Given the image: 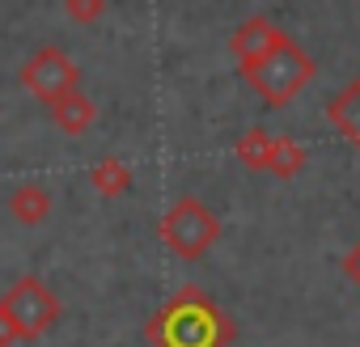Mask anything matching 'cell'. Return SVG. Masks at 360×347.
<instances>
[{"mask_svg": "<svg viewBox=\"0 0 360 347\" xmlns=\"http://www.w3.org/2000/svg\"><path fill=\"white\" fill-rule=\"evenodd\" d=\"M314 72H318V64L305 55V47H297L288 34L263 55V60H255L250 68H242V77L255 85V93L267 102V106H288L309 81H314Z\"/></svg>", "mask_w": 360, "mask_h": 347, "instance_id": "cell-1", "label": "cell"}, {"mask_svg": "<svg viewBox=\"0 0 360 347\" xmlns=\"http://www.w3.org/2000/svg\"><path fill=\"white\" fill-rule=\"evenodd\" d=\"M221 237V221L208 204H200L195 195H183L165 216H161V242L178 254V258H204Z\"/></svg>", "mask_w": 360, "mask_h": 347, "instance_id": "cell-2", "label": "cell"}, {"mask_svg": "<svg viewBox=\"0 0 360 347\" xmlns=\"http://www.w3.org/2000/svg\"><path fill=\"white\" fill-rule=\"evenodd\" d=\"M157 326H165V347H221L229 339L225 317L208 301H200L195 288H187L178 296Z\"/></svg>", "mask_w": 360, "mask_h": 347, "instance_id": "cell-3", "label": "cell"}, {"mask_svg": "<svg viewBox=\"0 0 360 347\" xmlns=\"http://www.w3.org/2000/svg\"><path fill=\"white\" fill-rule=\"evenodd\" d=\"M0 309L9 313V322L18 326V339H43L56 322H60V296L39 280V275H22L18 284H9V292L0 296Z\"/></svg>", "mask_w": 360, "mask_h": 347, "instance_id": "cell-4", "label": "cell"}, {"mask_svg": "<svg viewBox=\"0 0 360 347\" xmlns=\"http://www.w3.org/2000/svg\"><path fill=\"white\" fill-rule=\"evenodd\" d=\"M72 85H81V72H77V64H72L60 47H39V51L22 64V89L34 93L39 102H51L56 93H64V89H72Z\"/></svg>", "mask_w": 360, "mask_h": 347, "instance_id": "cell-5", "label": "cell"}, {"mask_svg": "<svg viewBox=\"0 0 360 347\" xmlns=\"http://www.w3.org/2000/svg\"><path fill=\"white\" fill-rule=\"evenodd\" d=\"M47 110H51V123H56L64 136H85V131L98 123V106H94V98H89L81 85L56 93V98L47 102Z\"/></svg>", "mask_w": 360, "mask_h": 347, "instance_id": "cell-6", "label": "cell"}, {"mask_svg": "<svg viewBox=\"0 0 360 347\" xmlns=\"http://www.w3.org/2000/svg\"><path fill=\"white\" fill-rule=\"evenodd\" d=\"M280 39H284V30H280L276 22H267V18H250V22H242L238 34L229 39V51H233L238 68H250V64L263 60Z\"/></svg>", "mask_w": 360, "mask_h": 347, "instance_id": "cell-7", "label": "cell"}, {"mask_svg": "<svg viewBox=\"0 0 360 347\" xmlns=\"http://www.w3.org/2000/svg\"><path fill=\"white\" fill-rule=\"evenodd\" d=\"M326 123H330L352 148H360V77H356L352 85H343V89L326 102Z\"/></svg>", "mask_w": 360, "mask_h": 347, "instance_id": "cell-8", "label": "cell"}, {"mask_svg": "<svg viewBox=\"0 0 360 347\" xmlns=\"http://www.w3.org/2000/svg\"><path fill=\"white\" fill-rule=\"evenodd\" d=\"M9 216H13L18 225H26V229H39V225L51 216V191L39 187V183L18 187V191L9 195Z\"/></svg>", "mask_w": 360, "mask_h": 347, "instance_id": "cell-9", "label": "cell"}, {"mask_svg": "<svg viewBox=\"0 0 360 347\" xmlns=\"http://www.w3.org/2000/svg\"><path fill=\"white\" fill-rule=\"evenodd\" d=\"M305 157H309V152H305V144H301V140H292V136H276V140H271L267 169L276 174V178H284V183H288V178H297V174L305 169Z\"/></svg>", "mask_w": 360, "mask_h": 347, "instance_id": "cell-10", "label": "cell"}, {"mask_svg": "<svg viewBox=\"0 0 360 347\" xmlns=\"http://www.w3.org/2000/svg\"><path fill=\"white\" fill-rule=\"evenodd\" d=\"M89 183H94L98 195L115 199V195H127V191H131V169H127L119 157H102V161L89 169Z\"/></svg>", "mask_w": 360, "mask_h": 347, "instance_id": "cell-11", "label": "cell"}, {"mask_svg": "<svg viewBox=\"0 0 360 347\" xmlns=\"http://www.w3.org/2000/svg\"><path fill=\"white\" fill-rule=\"evenodd\" d=\"M271 131L267 127H250L238 144H233V152H238V161L246 165V169H267V157H271Z\"/></svg>", "mask_w": 360, "mask_h": 347, "instance_id": "cell-12", "label": "cell"}, {"mask_svg": "<svg viewBox=\"0 0 360 347\" xmlns=\"http://www.w3.org/2000/svg\"><path fill=\"white\" fill-rule=\"evenodd\" d=\"M64 13H68V22H77V26H94V22H102V13H106V0H64Z\"/></svg>", "mask_w": 360, "mask_h": 347, "instance_id": "cell-13", "label": "cell"}, {"mask_svg": "<svg viewBox=\"0 0 360 347\" xmlns=\"http://www.w3.org/2000/svg\"><path fill=\"white\" fill-rule=\"evenodd\" d=\"M339 267H343V275H347V280L360 288V242H356V246H352V250L339 258Z\"/></svg>", "mask_w": 360, "mask_h": 347, "instance_id": "cell-14", "label": "cell"}, {"mask_svg": "<svg viewBox=\"0 0 360 347\" xmlns=\"http://www.w3.org/2000/svg\"><path fill=\"white\" fill-rule=\"evenodd\" d=\"M13 343H22V339H18V326L9 322L5 309H0V347H13Z\"/></svg>", "mask_w": 360, "mask_h": 347, "instance_id": "cell-15", "label": "cell"}]
</instances>
